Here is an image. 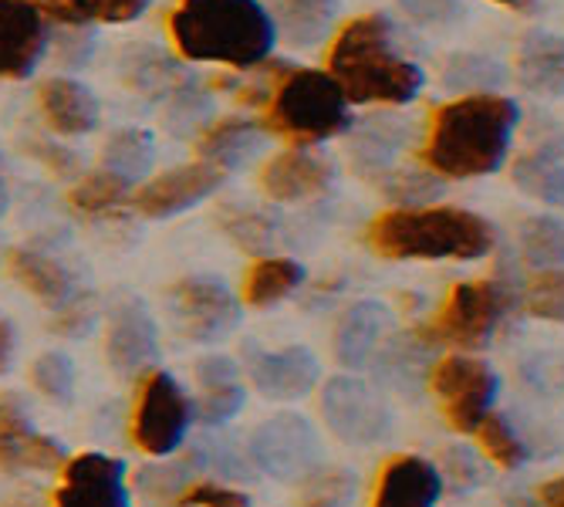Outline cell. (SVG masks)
<instances>
[{
  "instance_id": "1",
  "label": "cell",
  "mask_w": 564,
  "mask_h": 507,
  "mask_svg": "<svg viewBox=\"0 0 564 507\" xmlns=\"http://www.w3.org/2000/svg\"><path fill=\"white\" fill-rule=\"evenodd\" d=\"M521 109L497 91L459 95L436 109L423 145V163L436 176L474 180L497 173L510 152Z\"/></svg>"
},
{
  "instance_id": "2",
  "label": "cell",
  "mask_w": 564,
  "mask_h": 507,
  "mask_svg": "<svg viewBox=\"0 0 564 507\" xmlns=\"http://www.w3.org/2000/svg\"><path fill=\"white\" fill-rule=\"evenodd\" d=\"M170 37L189 62L250 72L271 58L278 24L261 0H180Z\"/></svg>"
},
{
  "instance_id": "3",
  "label": "cell",
  "mask_w": 564,
  "mask_h": 507,
  "mask_svg": "<svg viewBox=\"0 0 564 507\" xmlns=\"http://www.w3.org/2000/svg\"><path fill=\"white\" fill-rule=\"evenodd\" d=\"M328 72L348 106H409L423 91V68L395 51L392 24L382 14L351 18L332 41Z\"/></svg>"
},
{
  "instance_id": "4",
  "label": "cell",
  "mask_w": 564,
  "mask_h": 507,
  "mask_svg": "<svg viewBox=\"0 0 564 507\" xmlns=\"http://www.w3.org/2000/svg\"><path fill=\"white\" fill-rule=\"evenodd\" d=\"M494 240L480 214L459 207H395L369 224V247L389 261H480Z\"/></svg>"
},
{
  "instance_id": "5",
  "label": "cell",
  "mask_w": 564,
  "mask_h": 507,
  "mask_svg": "<svg viewBox=\"0 0 564 507\" xmlns=\"http://www.w3.org/2000/svg\"><path fill=\"white\" fill-rule=\"evenodd\" d=\"M268 98V129L297 145L325 142L351 126L348 98L332 72L288 68L271 82Z\"/></svg>"
},
{
  "instance_id": "6",
  "label": "cell",
  "mask_w": 564,
  "mask_h": 507,
  "mask_svg": "<svg viewBox=\"0 0 564 507\" xmlns=\"http://www.w3.org/2000/svg\"><path fill=\"white\" fill-rule=\"evenodd\" d=\"M510 291L500 281H464L456 284L443 309L430 325H423L416 335L433 348V345H449L459 352H474L487 345V338L497 332L510 309Z\"/></svg>"
},
{
  "instance_id": "7",
  "label": "cell",
  "mask_w": 564,
  "mask_h": 507,
  "mask_svg": "<svg viewBox=\"0 0 564 507\" xmlns=\"http://www.w3.org/2000/svg\"><path fill=\"white\" fill-rule=\"evenodd\" d=\"M433 396L440 399V410L456 433H477V427L494 413V402L500 392L497 373L467 352L443 355L430 366L426 376Z\"/></svg>"
},
{
  "instance_id": "8",
  "label": "cell",
  "mask_w": 564,
  "mask_h": 507,
  "mask_svg": "<svg viewBox=\"0 0 564 507\" xmlns=\"http://www.w3.org/2000/svg\"><path fill=\"white\" fill-rule=\"evenodd\" d=\"M322 417L325 427L351 446H369L389 436L392 430V410L379 389H372L366 379L335 376L322 389Z\"/></svg>"
},
{
  "instance_id": "9",
  "label": "cell",
  "mask_w": 564,
  "mask_h": 507,
  "mask_svg": "<svg viewBox=\"0 0 564 507\" xmlns=\"http://www.w3.org/2000/svg\"><path fill=\"white\" fill-rule=\"evenodd\" d=\"M250 461L274 481H304L322 467V440L297 413H274L250 440Z\"/></svg>"
},
{
  "instance_id": "10",
  "label": "cell",
  "mask_w": 564,
  "mask_h": 507,
  "mask_svg": "<svg viewBox=\"0 0 564 507\" xmlns=\"http://www.w3.org/2000/svg\"><path fill=\"white\" fill-rule=\"evenodd\" d=\"M189 420H193V402L183 392V386L170 373H152L139 389L132 440L149 456H170L183 443Z\"/></svg>"
},
{
  "instance_id": "11",
  "label": "cell",
  "mask_w": 564,
  "mask_h": 507,
  "mask_svg": "<svg viewBox=\"0 0 564 507\" xmlns=\"http://www.w3.org/2000/svg\"><path fill=\"white\" fill-rule=\"evenodd\" d=\"M170 315L189 342H220L227 338L240 322V301L230 294V288L217 278L193 274L170 288Z\"/></svg>"
},
{
  "instance_id": "12",
  "label": "cell",
  "mask_w": 564,
  "mask_h": 507,
  "mask_svg": "<svg viewBox=\"0 0 564 507\" xmlns=\"http://www.w3.org/2000/svg\"><path fill=\"white\" fill-rule=\"evenodd\" d=\"M65 467V450L51 436L31 427L21 396L0 392V471H58Z\"/></svg>"
},
{
  "instance_id": "13",
  "label": "cell",
  "mask_w": 564,
  "mask_h": 507,
  "mask_svg": "<svg viewBox=\"0 0 564 507\" xmlns=\"http://www.w3.org/2000/svg\"><path fill=\"white\" fill-rule=\"evenodd\" d=\"M224 180H227V173L196 160V163L176 166V170H170V173H163L156 180H149L145 186H139L135 196H132V207L142 217L166 220V217H176V214L196 207V203H203L207 196H214Z\"/></svg>"
},
{
  "instance_id": "14",
  "label": "cell",
  "mask_w": 564,
  "mask_h": 507,
  "mask_svg": "<svg viewBox=\"0 0 564 507\" xmlns=\"http://www.w3.org/2000/svg\"><path fill=\"white\" fill-rule=\"evenodd\" d=\"M55 507H129L126 464L109 453H82L65 464Z\"/></svg>"
},
{
  "instance_id": "15",
  "label": "cell",
  "mask_w": 564,
  "mask_h": 507,
  "mask_svg": "<svg viewBox=\"0 0 564 507\" xmlns=\"http://www.w3.org/2000/svg\"><path fill=\"white\" fill-rule=\"evenodd\" d=\"M47 47V18L34 0H0V78H28Z\"/></svg>"
},
{
  "instance_id": "16",
  "label": "cell",
  "mask_w": 564,
  "mask_h": 507,
  "mask_svg": "<svg viewBox=\"0 0 564 507\" xmlns=\"http://www.w3.org/2000/svg\"><path fill=\"white\" fill-rule=\"evenodd\" d=\"M160 352V328L142 301H126L109 319L106 335V359L116 373L135 376L142 373Z\"/></svg>"
},
{
  "instance_id": "17",
  "label": "cell",
  "mask_w": 564,
  "mask_h": 507,
  "mask_svg": "<svg viewBox=\"0 0 564 507\" xmlns=\"http://www.w3.org/2000/svg\"><path fill=\"white\" fill-rule=\"evenodd\" d=\"M332 176H335V170L325 157H318V152L304 149V145H294L264 163L261 190L278 203H297V199L325 193Z\"/></svg>"
},
{
  "instance_id": "18",
  "label": "cell",
  "mask_w": 564,
  "mask_h": 507,
  "mask_svg": "<svg viewBox=\"0 0 564 507\" xmlns=\"http://www.w3.org/2000/svg\"><path fill=\"white\" fill-rule=\"evenodd\" d=\"M443 494V477L433 461L416 453L392 456L382 467L372 494V507H436Z\"/></svg>"
},
{
  "instance_id": "19",
  "label": "cell",
  "mask_w": 564,
  "mask_h": 507,
  "mask_svg": "<svg viewBox=\"0 0 564 507\" xmlns=\"http://www.w3.org/2000/svg\"><path fill=\"white\" fill-rule=\"evenodd\" d=\"M250 379L258 386L264 399L274 402H297L312 392L322 379V366L307 348H281V352H264L253 359Z\"/></svg>"
},
{
  "instance_id": "20",
  "label": "cell",
  "mask_w": 564,
  "mask_h": 507,
  "mask_svg": "<svg viewBox=\"0 0 564 507\" xmlns=\"http://www.w3.org/2000/svg\"><path fill=\"white\" fill-rule=\"evenodd\" d=\"M37 106L55 136H85L98 126V98L88 85L68 75L44 78L37 88Z\"/></svg>"
},
{
  "instance_id": "21",
  "label": "cell",
  "mask_w": 564,
  "mask_h": 507,
  "mask_svg": "<svg viewBox=\"0 0 564 507\" xmlns=\"http://www.w3.org/2000/svg\"><path fill=\"white\" fill-rule=\"evenodd\" d=\"M389 312L379 301H358L338 319L335 328V359L345 369H366L372 366L376 352L386 342L389 332Z\"/></svg>"
},
{
  "instance_id": "22",
  "label": "cell",
  "mask_w": 564,
  "mask_h": 507,
  "mask_svg": "<svg viewBox=\"0 0 564 507\" xmlns=\"http://www.w3.org/2000/svg\"><path fill=\"white\" fill-rule=\"evenodd\" d=\"M261 149H264V129L258 122L237 119V116L210 122L196 139L199 160L217 166L220 173H234V170L247 166Z\"/></svg>"
},
{
  "instance_id": "23",
  "label": "cell",
  "mask_w": 564,
  "mask_h": 507,
  "mask_svg": "<svg viewBox=\"0 0 564 507\" xmlns=\"http://www.w3.org/2000/svg\"><path fill=\"white\" fill-rule=\"evenodd\" d=\"M518 82L544 98H561L564 95V37L551 31H531L514 62Z\"/></svg>"
},
{
  "instance_id": "24",
  "label": "cell",
  "mask_w": 564,
  "mask_h": 507,
  "mask_svg": "<svg viewBox=\"0 0 564 507\" xmlns=\"http://www.w3.org/2000/svg\"><path fill=\"white\" fill-rule=\"evenodd\" d=\"M409 142V122L395 119V116H379L362 122V129L351 139V163L355 170L369 176V180H382L392 173L395 152Z\"/></svg>"
},
{
  "instance_id": "25",
  "label": "cell",
  "mask_w": 564,
  "mask_h": 507,
  "mask_svg": "<svg viewBox=\"0 0 564 507\" xmlns=\"http://www.w3.org/2000/svg\"><path fill=\"white\" fill-rule=\"evenodd\" d=\"M8 271L11 278L31 291L37 301L51 304V309H65V304L75 298V281L72 274L41 250H28V247H14L8 254Z\"/></svg>"
},
{
  "instance_id": "26",
  "label": "cell",
  "mask_w": 564,
  "mask_h": 507,
  "mask_svg": "<svg viewBox=\"0 0 564 507\" xmlns=\"http://www.w3.org/2000/svg\"><path fill=\"white\" fill-rule=\"evenodd\" d=\"M271 18L294 47L322 44L338 14V0H271Z\"/></svg>"
},
{
  "instance_id": "27",
  "label": "cell",
  "mask_w": 564,
  "mask_h": 507,
  "mask_svg": "<svg viewBox=\"0 0 564 507\" xmlns=\"http://www.w3.org/2000/svg\"><path fill=\"white\" fill-rule=\"evenodd\" d=\"M41 14L65 28L98 24H129L139 21L149 8V0H34Z\"/></svg>"
},
{
  "instance_id": "28",
  "label": "cell",
  "mask_w": 564,
  "mask_h": 507,
  "mask_svg": "<svg viewBox=\"0 0 564 507\" xmlns=\"http://www.w3.org/2000/svg\"><path fill=\"white\" fill-rule=\"evenodd\" d=\"M514 183L538 196L541 203L564 211V145L547 142L541 149H531L514 163Z\"/></svg>"
},
{
  "instance_id": "29",
  "label": "cell",
  "mask_w": 564,
  "mask_h": 507,
  "mask_svg": "<svg viewBox=\"0 0 564 507\" xmlns=\"http://www.w3.org/2000/svg\"><path fill=\"white\" fill-rule=\"evenodd\" d=\"M304 281V268L291 258H261L247 271L243 301L253 309H271V304L294 294Z\"/></svg>"
},
{
  "instance_id": "30",
  "label": "cell",
  "mask_w": 564,
  "mask_h": 507,
  "mask_svg": "<svg viewBox=\"0 0 564 507\" xmlns=\"http://www.w3.org/2000/svg\"><path fill=\"white\" fill-rule=\"evenodd\" d=\"M152 163H156V142L145 129H119L109 136L106 149H101V170H109L116 176H122L126 183L142 180Z\"/></svg>"
},
{
  "instance_id": "31",
  "label": "cell",
  "mask_w": 564,
  "mask_h": 507,
  "mask_svg": "<svg viewBox=\"0 0 564 507\" xmlns=\"http://www.w3.org/2000/svg\"><path fill=\"white\" fill-rule=\"evenodd\" d=\"M518 247L524 265H531L534 271L564 268V220L528 217L518 230Z\"/></svg>"
},
{
  "instance_id": "32",
  "label": "cell",
  "mask_w": 564,
  "mask_h": 507,
  "mask_svg": "<svg viewBox=\"0 0 564 507\" xmlns=\"http://www.w3.org/2000/svg\"><path fill=\"white\" fill-rule=\"evenodd\" d=\"M500 82H503V68L487 55L459 51V55H449V62L443 65V85L456 95H487Z\"/></svg>"
},
{
  "instance_id": "33",
  "label": "cell",
  "mask_w": 564,
  "mask_h": 507,
  "mask_svg": "<svg viewBox=\"0 0 564 507\" xmlns=\"http://www.w3.org/2000/svg\"><path fill=\"white\" fill-rule=\"evenodd\" d=\"M132 487L149 507H176L189 490V464H145L135 471Z\"/></svg>"
},
{
  "instance_id": "34",
  "label": "cell",
  "mask_w": 564,
  "mask_h": 507,
  "mask_svg": "<svg viewBox=\"0 0 564 507\" xmlns=\"http://www.w3.org/2000/svg\"><path fill=\"white\" fill-rule=\"evenodd\" d=\"M129 186L132 183H126L122 176H116L109 170H95V173L82 176L72 186L68 203L85 217H101V214H112L119 203L129 196Z\"/></svg>"
},
{
  "instance_id": "35",
  "label": "cell",
  "mask_w": 564,
  "mask_h": 507,
  "mask_svg": "<svg viewBox=\"0 0 564 507\" xmlns=\"http://www.w3.org/2000/svg\"><path fill=\"white\" fill-rule=\"evenodd\" d=\"M122 72H126L129 85L139 91H170V88L176 91L180 85H186L180 68L152 47H132L122 62Z\"/></svg>"
},
{
  "instance_id": "36",
  "label": "cell",
  "mask_w": 564,
  "mask_h": 507,
  "mask_svg": "<svg viewBox=\"0 0 564 507\" xmlns=\"http://www.w3.org/2000/svg\"><path fill=\"white\" fill-rule=\"evenodd\" d=\"M355 474L338 467H318L307 474L297 494V507H348L355 500Z\"/></svg>"
},
{
  "instance_id": "37",
  "label": "cell",
  "mask_w": 564,
  "mask_h": 507,
  "mask_svg": "<svg viewBox=\"0 0 564 507\" xmlns=\"http://www.w3.org/2000/svg\"><path fill=\"white\" fill-rule=\"evenodd\" d=\"M217 224L243 250L261 254L274 244V220L261 211H247V207H234V203H227L217 217Z\"/></svg>"
},
{
  "instance_id": "38",
  "label": "cell",
  "mask_w": 564,
  "mask_h": 507,
  "mask_svg": "<svg viewBox=\"0 0 564 507\" xmlns=\"http://www.w3.org/2000/svg\"><path fill=\"white\" fill-rule=\"evenodd\" d=\"M477 440H480V450L490 464L503 467V471H514L528 461V450L521 443V436L510 430V423L497 413H490L480 427H477Z\"/></svg>"
},
{
  "instance_id": "39",
  "label": "cell",
  "mask_w": 564,
  "mask_h": 507,
  "mask_svg": "<svg viewBox=\"0 0 564 507\" xmlns=\"http://www.w3.org/2000/svg\"><path fill=\"white\" fill-rule=\"evenodd\" d=\"M524 309H528V315H534L541 322L564 325V268L538 271L524 284Z\"/></svg>"
},
{
  "instance_id": "40",
  "label": "cell",
  "mask_w": 564,
  "mask_h": 507,
  "mask_svg": "<svg viewBox=\"0 0 564 507\" xmlns=\"http://www.w3.org/2000/svg\"><path fill=\"white\" fill-rule=\"evenodd\" d=\"M210 116H214L210 95H203L193 82L180 85L170 98V106H166V126L176 136H189L203 126H210Z\"/></svg>"
},
{
  "instance_id": "41",
  "label": "cell",
  "mask_w": 564,
  "mask_h": 507,
  "mask_svg": "<svg viewBox=\"0 0 564 507\" xmlns=\"http://www.w3.org/2000/svg\"><path fill=\"white\" fill-rule=\"evenodd\" d=\"M31 382L44 396L68 402L72 392H75V366H72L68 355H62V352H44V355H37L34 366H31Z\"/></svg>"
},
{
  "instance_id": "42",
  "label": "cell",
  "mask_w": 564,
  "mask_h": 507,
  "mask_svg": "<svg viewBox=\"0 0 564 507\" xmlns=\"http://www.w3.org/2000/svg\"><path fill=\"white\" fill-rule=\"evenodd\" d=\"M243 386L240 382H224V386H207L196 402V417L207 427H224L243 410Z\"/></svg>"
},
{
  "instance_id": "43",
  "label": "cell",
  "mask_w": 564,
  "mask_h": 507,
  "mask_svg": "<svg viewBox=\"0 0 564 507\" xmlns=\"http://www.w3.org/2000/svg\"><path fill=\"white\" fill-rule=\"evenodd\" d=\"M436 471L443 477V487L449 484L453 490H477V484L484 481V461L467 446H446L443 467Z\"/></svg>"
},
{
  "instance_id": "44",
  "label": "cell",
  "mask_w": 564,
  "mask_h": 507,
  "mask_svg": "<svg viewBox=\"0 0 564 507\" xmlns=\"http://www.w3.org/2000/svg\"><path fill=\"white\" fill-rule=\"evenodd\" d=\"M382 186L395 203H402V207H426L443 190V183L433 173H389L382 176Z\"/></svg>"
},
{
  "instance_id": "45",
  "label": "cell",
  "mask_w": 564,
  "mask_h": 507,
  "mask_svg": "<svg viewBox=\"0 0 564 507\" xmlns=\"http://www.w3.org/2000/svg\"><path fill=\"white\" fill-rule=\"evenodd\" d=\"M399 11L416 24H449L464 11V0H395Z\"/></svg>"
},
{
  "instance_id": "46",
  "label": "cell",
  "mask_w": 564,
  "mask_h": 507,
  "mask_svg": "<svg viewBox=\"0 0 564 507\" xmlns=\"http://www.w3.org/2000/svg\"><path fill=\"white\" fill-rule=\"evenodd\" d=\"M180 507H250V500L224 484H193L180 497Z\"/></svg>"
},
{
  "instance_id": "47",
  "label": "cell",
  "mask_w": 564,
  "mask_h": 507,
  "mask_svg": "<svg viewBox=\"0 0 564 507\" xmlns=\"http://www.w3.org/2000/svg\"><path fill=\"white\" fill-rule=\"evenodd\" d=\"M31 157L41 160L51 173L55 176H72L78 173V157L68 149V145H58V142H51V139H31Z\"/></svg>"
},
{
  "instance_id": "48",
  "label": "cell",
  "mask_w": 564,
  "mask_h": 507,
  "mask_svg": "<svg viewBox=\"0 0 564 507\" xmlns=\"http://www.w3.org/2000/svg\"><path fill=\"white\" fill-rule=\"evenodd\" d=\"M196 379L199 386H224V382H237L240 373H237V363L227 359V355H207V359L196 363Z\"/></svg>"
},
{
  "instance_id": "49",
  "label": "cell",
  "mask_w": 564,
  "mask_h": 507,
  "mask_svg": "<svg viewBox=\"0 0 564 507\" xmlns=\"http://www.w3.org/2000/svg\"><path fill=\"white\" fill-rule=\"evenodd\" d=\"M91 322H95V312L88 309V304L82 309V301L72 298V301L65 304V309H62V319H58L55 328H58L62 335H85V332L91 328Z\"/></svg>"
},
{
  "instance_id": "50",
  "label": "cell",
  "mask_w": 564,
  "mask_h": 507,
  "mask_svg": "<svg viewBox=\"0 0 564 507\" xmlns=\"http://www.w3.org/2000/svg\"><path fill=\"white\" fill-rule=\"evenodd\" d=\"M11 363H14V328L0 315V376L11 369Z\"/></svg>"
},
{
  "instance_id": "51",
  "label": "cell",
  "mask_w": 564,
  "mask_h": 507,
  "mask_svg": "<svg viewBox=\"0 0 564 507\" xmlns=\"http://www.w3.org/2000/svg\"><path fill=\"white\" fill-rule=\"evenodd\" d=\"M538 500H541L544 507H564V477H557V481H547V484L541 487Z\"/></svg>"
},
{
  "instance_id": "52",
  "label": "cell",
  "mask_w": 564,
  "mask_h": 507,
  "mask_svg": "<svg viewBox=\"0 0 564 507\" xmlns=\"http://www.w3.org/2000/svg\"><path fill=\"white\" fill-rule=\"evenodd\" d=\"M8 203H11V196H8V183H4V176H0V217L8 214Z\"/></svg>"
},
{
  "instance_id": "53",
  "label": "cell",
  "mask_w": 564,
  "mask_h": 507,
  "mask_svg": "<svg viewBox=\"0 0 564 507\" xmlns=\"http://www.w3.org/2000/svg\"><path fill=\"white\" fill-rule=\"evenodd\" d=\"M507 507H544V504H538L531 497H514V500H507Z\"/></svg>"
},
{
  "instance_id": "54",
  "label": "cell",
  "mask_w": 564,
  "mask_h": 507,
  "mask_svg": "<svg viewBox=\"0 0 564 507\" xmlns=\"http://www.w3.org/2000/svg\"><path fill=\"white\" fill-rule=\"evenodd\" d=\"M497 4H521V0H497Z\"/></svg>"
}]
</instances>
